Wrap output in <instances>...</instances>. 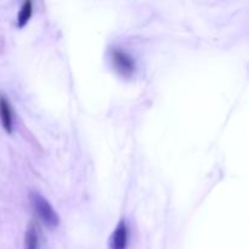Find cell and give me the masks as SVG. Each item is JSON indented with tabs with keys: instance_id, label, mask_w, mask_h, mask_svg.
<instances>
[{
	"instance_id": "1",
	"label": "cell",
	"mask_w": 249,
	"mask_h": 249,
	"mask_svg": "<svg viewBox=\"0 0 249 249\" xmlns=\"http://www.w3.org/2000/svg\"><path fill=\"white\" fill-rule=\"evenodd\" d=\"M29 199H31V204L34 213L43 221V224H45L50 229L56 228L58 225L60 219H58L57 213L53 211V208L49 203L48 199L44 198L38 192H32L31 196H29Z\"/></svg>"
},
{
	"instance_id": "2",
	"label": "cell",
	"mask_w": 249,
	"mask_h": 249,
	"mask_svg": "<svg viewBox=\"0 0 249 249\" xmlns=\"http://www.w3.org/2000/svg\"><path fill=\"white\" fill-rule=\"evenodd\" d=\"M111 60L116 70L122 75L130 77L135 72V62H134L133 57L129 53H126L125 51L119 50V49H113L111 51Z\"/></svg>"
},
{
	"instance_id": "3",
	"label": "cell",
	"mask_w": 249,
	"mask_h": 249,
	"mask_svg": "<svg viewBox=\"0 0 249 249\" xmlns=\"http://www.w3.org/2000/svg\"><path fill=\"white\" fill-rule=\"evenodd\" d=\"M129 230L125 221H121L116 230L112 232L109 238V248L111 249H126L128 247Z\"/></svg>"
},
{
	"instance_id": "4",
	"label": "cell",
	"mask_w": 249,
	"mask_h": 249,
	"mask_svg": "<svg viewBox=\"0 0 249 249\" xmlns=\"http://www.w3.org/2000/svg\"><path fill=\"white\" fill-rule=\"evenodd\" d=\"M0 121L7 133H11L14 126V114L9 100L5 96H0Z\"/></svg>"
},
{
	"instance_id": "5",
	"label": "cell",
	"mask_w": 249,
	"mask_h": 249,
	"mask_svg": "<svg viewBox=\"0 0 249 249\" xmlns=\"http://www.w3.org/2000/svg\"><path fill=\"white\" fill-rule=\"evenodd\" d=\"M24 249H39L38 229L33 223L28 226V230L24 236Z\"/></svg>"
},
{
	"instance_id": "6",
	"label": "cell",
	"mask_w": 249,
	"mask_h": 249,
	"mask_svg": "<svg viewBox=\"0 0 249 249\" xmlns=\"http://www.w3.org/2000/svg\"><path fill=\"white\" fill-rule=\"evenodd\" d=\"M32 12H33V5H32L31 1H26L22 5L21 10L18 12V16H17V26L23 27L31 18Z\"/></svg>"
}]
</instances>
